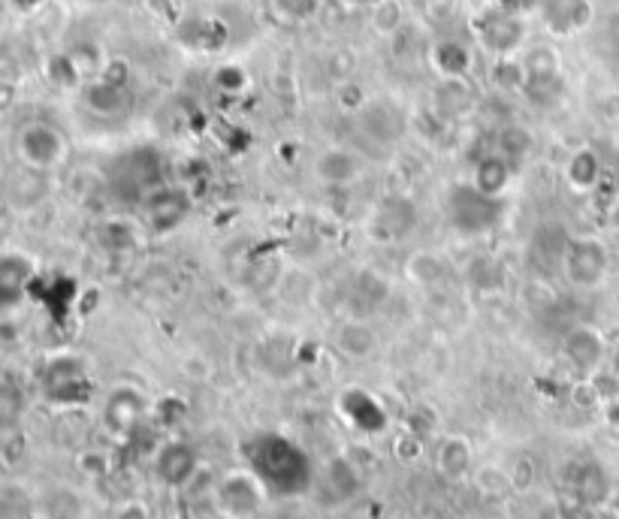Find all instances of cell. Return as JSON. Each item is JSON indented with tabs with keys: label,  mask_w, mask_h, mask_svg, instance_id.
<instances>
[{
	"label": "cell",
	"mask_w": 619,
	"mask_h": 519,
	"mask_svg": "<svg viewBox=\"0 0 619 519\" xmlns=\"http://www.w3.org/2000/svg\"><path fill=\"white\" fill-rule=\"evenodd\" d=\"M254 465L263 483L278 492H296L305 486V459L302 453L281 438H260L254 447Z\"/></svg>",
	"instance_id": "cell-2"
},
{
	"label": "cell",
	"mask_w": 619,
	"mask_h": 519,
	"mask_svg": "<svg viewBox=\"0 0 619 519\" xmlns=\"http://www.w3.org/2000/svg\"><path fill=\"white\" fill-rule=\"evenodd\" d=\"M508 179H511V163H508L502 154H496V157H487V160H481V163L475 166V179H472V182H475L484 194L502 197L505 188H508Z\"/></svg>",
	"instance_id": "cell-15"
},
{
	"label": "cell",
	"mask_w": 619,
	"mask_h": 519,
	"mask_svg": "<svg viewBox=\"0 0 619 519\" xmlns=\"http://www.w3.org/2000/svg\"><path fill=\"white\" fill-rule=\"evenodd\" d=\"M372 28L381 37H396L405 28L402 0H375V4H372Z\"/></svg>",
	"instance_id": "cell-16"
},
{
	"label": "cell",
	"mask_w": 619,
	"mask_h": 519,
	"mask_svg": "<svg viewBox=\"0 0 619 519\" xmlns=\"http://www.w3.org/2000/svg\"><path fill=\"white\" fill-rule=\"evenodd\" d=\"M25 411V399L19 393V387H13L10 381H0V432H7L19 423Z\"/></svg>",
	"instance_id": "cell-18"
},
{
	"label": "cell",
	"mask_w": 619,
	"mask_h": 519,
	"mask_svg": "<svg viewBox=\"0 0 619 519\" xmlns=\"http://www.w3.org/2000/svg\"><path fill=\"white\" fill-rule=\"evenodd\" d=\"M272 4L290 22H305L318 13V0H272Z\"/></svg>",
	"instance_id": "cell-22"
},
{
	"label": "cell",
	"mask_w": 619,
	"mask_h": 519,
	"mask_svg": "<svg viewBox=\"0 0 619 519\" xmlns=\"http://www.w3.org/2000/svg\"><path fill=\"white\" fill-rule=\"evenodd\" d=\"M360 124H363L366 136L372 142H381V145H393L405 133V121L390 103H366L360 112Z\"/></svg>",
	"instance_id": "cell-10"
},
{
	"label": "cell",
	"mask_w": 619,
	"mask_h": 519,
	"mask_svg": "<svg viewBox=\"0 0 619 519\" xmlns=\"http://www.w3.org/2000/svg\"><path fill=\"white\" fill-rule=\"evenodd\" d=\"M145 209H148V221L154 224V230H173L188 215L191 200L185 191L161 185L158 191L145 197Z\"/></svg>",
	"instance_id": "cell-6"
},
{
	"label": "cell",
	"mask_w": 619,
	"mask_h": 519,
	"mask_svg": "<svg viewBox=\"0 0 619 519\" xmlns=\"http://www.w3.org/2000/svg\"><path fill=\"white\" fill-rule=\"evenodd\" d=\"M360 176H363V160L351 148H327L318 157V179L333 188L354 185Z\"/></svg>",
	"instance_id": "cell-7"
},
{
	"label": "cell",
	"mask_w": 619,
	"mask_h": 519,
	"mask_svg": "<svg viewBox=\"0 0 619 519\" xmlns=\"http://www.w3.org/2000/svg\"><path fill=\"white\" fill-rule=\"evenodd\" d=\"M345 4H369V7H372L375 0H345Z\"/></svg>",
	"instance_id": "cell-27"
},
{
	"label": "cell",
	"mask_w": 619,
	"mask_h": 519,
	"mask_svg": "<svg viewBox=\"0 0 619 519\" xmlns=\"http://www.w3.org/2000/svg\"><path fill=\"white\" fill-rule=\"evenodd\" d=\"M16 103V88L7 85V82H0V115H4V106L10 109Z\"/></svg>",
	"instance_id": "cell-25"
},
{
	"label": "cell",
	"mask_w": 619,
	"mask_h": 519,
	"mask_svg": "<svg viewBox=\"0 0 619 519\" xmlns=\"http://www.w3.org/2000/svg\"><path fill=\"white\" fill-rule=\"evenodd\" d=\"M493 82L505 91H520L526 88L529 82V73H526V64L523 61H514V58H499L496 67H493Z\"/></svg>",
	"instance_id": "cell-19"
},
{
	"label": "cell",
	"mask_w": 619,
	"mask_h": 519,
	"mask_svg": "<svg viewBox=\"0 0 619 519\" xmlns=\"http://www.w3.org/2000/svg\"><path fill=\"white\" fill-rule=\"evenodd\" d=\"M85 103L94 109V112H100V115H115V112H121L127 103H130V94H127V88H124V82H115V79H100V82H94L88 91H85Z\"/></svg>",
	"instance_id": "cell-12"
},
{
	"label": "cell",
	"mask_w": 619,
	"mask_h": 519,
	"mask_svg": "<svg viewBox=\"0 0 619 519\" xmlns=\"http://www.w3.org/2000/svg\"><path fill=\"white\" fill-rule=\"evenodd\" d=\"M447 215L456 233L462 236H484L490 233L502 215H505V200L496 194H484L475 182L453 185L447 197Z\"/></svg>",
	"instance_id": "cell-1"
},
{
	"label": "cell",
	"mask_w": 619,
	"mask_h": 519,
	"mask_svg": "<svg viewBox=\"0 0 619 519\" xmlns=\"http://www.w3.org/2000/svg\"><path fill=\"white\" fill-rule=\"evenodd\" d=\"M565 272L574 284L592 287L604 275V248L595 242H574L565 254Z\"/></svg>",
	"instance_id": "cell-9"
},
{
	"label": "cell",
	"mask_w": 619,
	"mask_h": 519,
	"mask_svg": "<svg viewBox=\"0 0 619 519\" xmlns=\"http://www.w3.org/2000/svg\"><path fill=\"white\" fill-rule=\"evenodd\" d=\"M432 64L447 79H459V76H466L472 70V52L459 40H441V43L432 46Z\"/></svg>",
	"instance_id": "cell-11"
},
{
	"label": "cell",
	"mask_w": 619,
	"mask_h": 519,
	"mask_svg": "<svg viewBox=\"0 0 619 519\" xmlns=\"http://www.w3.org/2000/svg\"><path fill=\"white\" fill-rule=\"evenodd\" d=\"M595 179H598V160H595V154H592V151L574 154L571 163H568V182H571L574 188H592Z\"/></svg>",
	"instance_id": "cell-20"
},
{
	"label": "cell",
	"mask_w": 619,
	"mask_h": 519,
	"mask_svg": "<svg viewBox=\"0 0 619 519\" xmlns=\"http://www.w3.org/2000/svg\"><path fill=\"white\" fill-rule=\"evenodd\" d=\"M16 148H19V160L31 169H40V172H49V169L61 166L64 157H67V139L49 121L25 124L16 136Z\"/></svg>",
	"instance_id": "cell-4"
},
{
	"label": "cell",
	"mask_w": 619,
	"mask_h": 519,
	"mask_svg": "<svg viewBox=\"0 0 619 519\" xmlns=\"http://www.w3.org/2000/svg\"><path fill=\"white\" fill-rule=\"evenodd\" d=\"M118 519H148V513H145V507L130 504V507H124V510L118 513Z\"/></svg>",
	"instance_id": "cell-26"
},
{
	"label": "cell",
	"mask_w": 619,
	"mask_h": 519,
	"mask_svg": "<svg viewBox=\"0 0 619 519\" xmlns=\"http://www.w3.org/2000/svg\"><path fill=\"white\" fill-rule=\"evenodd\" d=\"M34 275H37V266L28 254H19V251L0 254V314H10L25 302L34 284Z\"/></svg>",
	"instance_id": "cell-5"
},
{
	"label": "cell",
	"mask_w": 619,
	"mask_h": 519,
	"mask_svg": "<svg viewBox=\"0 0 619 519\" xmlns=\"http://www.w3.org/2000/svg\"><path fill=\"white\" fill-rule=\"evenodd\" d=\"M481 40L490 52H496L499 58L511 55L520 43H523V22H520V13H511V10H499L487 19L484 31H481Z\"/></svg>",
	"instance_id": "cell-8"
},
{
	"label": "cell",
	"mask_w": 619,
	"mask_h": 519,
	"mask_svg": "<svg viewBox=\"0 0 619 519\" xmlns=\"http://www.w3.org/2000/svg\"><path fill=\"white\" fill-rule=\"evenodd\" d=\"M336 97H339L342 109H348V112H363V106H366V94L357 82H342Z\"/></svg>",
	"instance_id": "cell-24"
},
{
	"label": "cell",
	"mask_w": 619,
	"mask_h": 519,
	"mask_svg": "<svg viewBox=\"0 0 619 519\" xmlns=\"http://www.w3.org/2000/svg\"><path fill=\"white\" fill-rule=\"evenodd\" d=\"M336 341H339V348L342 354L360 360V357H369L375 351V332L369 323H360V320H348L339 326L336 332Z\"/></svg>",
	"instance_id": "cell-14"
},
{
	"label": "cell",
	"mask_w": 619,
	"mask_h": 519,
	"mask_svg": "<svg viewBox=\"0 0 619 519\" xmlns=\"http://www.w3.org/2000/svg\"><path fill=\"white\" fill-rule=\"evenodd\" d=\"M109 176H112L115 197L142 200V203H145L148 194H154L161 185H167L161 160L154 157V151H130V154H124L121 160H115Z\"/></svg>",
	"instance_id": "cell-3"
},
{
	"label": "cell",
	"mask_w": 619,
	"mask_h": 519,
	"mask_svg": "<svg viewBox=\"0 0 619 519\" xmlns=\"http://www.w3.org/2000/svg\"><path fill=\"white\" fill-rule=\"evenodd\" d=\"M221 501H224V507H227L230 513L245 516V513H251V510L257 507V501H260L257 483H254L251 477H245V474H233V477H227V483L221 486Z\"/></svg>",
	"instance_id": "cell-13"
},
{
	"label": "cell",
	"mask_w": 619,
	"mask_h": 519,
	"mask_svg": "<svg viewBox=\"0 0 619 519\" xmlns=\"http://www.w3.org/2000/svg\"><path fill=\"white\" fill-rule=\"evenodd\" d=\"M194 471V453L182 444H170L161 453V477L167 483H182Z\"/></svg>",
	"instance_id": "cell-17"
},
{
	"label": "cell",
	"mask_w": 619,
	"mask_h": 519,
	"mask_svg": "<svg viewBox=\"0 0 619 519\" xmlns=\"http://www.w3.org/2000/svg\"><path fill=\"white\" fill-rule=\"evenodd\" d=\"M529 148H532L529 130H523V127H505V130H502V136H499V154H502L508 163L523 160V157L529 154Z\"/></svg>",
	"instance_id": "cell-21"
},
{
	"label": "cell",
	"mask_w": 619,
	"mask_h": 519,
	"mask_svg": "<svg viewBox=\"0 0 619 519\" xmlns=\"http://www.w3.org/2000/svg\"><path fill=\"white\" fill-rule=\"evenodd\" d=\"M441 465L447 474H462L469 465V447L466 441H447L444 453H441Z\"/></svg>",
	"instance_id": "cell-23"
}]
</instances>
